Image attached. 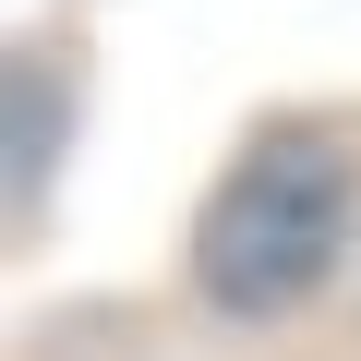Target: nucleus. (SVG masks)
Listing matches in <instances>:
<instances>
[{
	"label": "nucleus",
	"instance_id": "f257e3e1",
	"mask_svg": "<svg viewBox=\"0 0 361 361\" xmlns=\"http://www.w3.org/2000/svg\"><path fill=\"white\" fill-rule=\"evenodd\" d=\"M349 205H361V169L337 133H265L205 205L193 277L229 313H289L325 289V265L349 253Z\"/></svg>",
	"mask_w": 361,
	"mask_h": 361
}]
</instances>
